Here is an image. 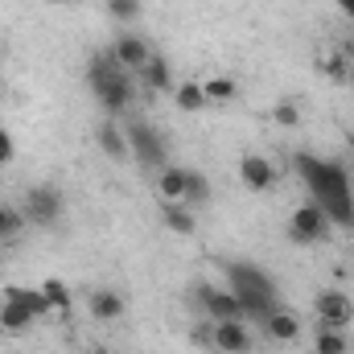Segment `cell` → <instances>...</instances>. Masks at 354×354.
Here are the masks:
<instances>
[{"label":"cell","instance_id":"23","mask_svg":"<svg viewBox=\"0 0 354 354\" xmlns=\"http://www.w3.org/2000/svg\"><path fill=\"white\" fill-rule=\"evenodd\" d=\"M29 223H25V214H21V206H12V202H0V243H12L21 231H25Z\"/></svg>","mask_w":354,"mask_h":354},{"label":"cell","instance_id":"15","mask_svg":"<svg viewBox=\"0 0 354 354\" xmlns=\"http://www.w3.org/2000/svg\"><path fill=\"white\" fill-rule=\"evenodd\" d=\"M157 198L161 202H185L189 198V165H165L157 174Z\"/></svg>","mask_w":354,"mask_h":354},{"label":"cell","instance_id":"7","mask_svg":"<svg viewBox=\"0 0 354 354\" xmlns=\"http://www.w3.org/2000/svg\"><path fill=\"white\" fill-rule=\"evenodd\" d=\"M235 174L243 181V189H252V194H268V189H276V181H280L276 161L264 157V153H243L239 165H235Z\"/></svg>","mask_w":354,"mask_h":354},{"label":"cell","instance_id":"6","mask_svg":"<svg viewBox=\"0 0 354 354\" xmlns=\"http://www.w3.org/2000/svg\"><path fill=\"white\" fill-rule=\"evenodd\" d=\"M313 317H317V326L351 330L354 326V297L346 288H322V292L313 297Z\"/></svg>","mask_w":354,"mask_h":354},{"label":"cell","instance_id":"28","mask_svg":"<svg viewBox=\"0 0 354 354\" xmlns=\"http://www.w3.org/2000/svg\"><path fill=\"white\" fill-rule=\"evenodd\" d=\"M8 161H12V132L0 128V165H8Z\"/></svg>","mask_w":354,"mask_h":354},{"label":"cell","instance_id":"13","mask_svg":"<svg viewBox=\"0 0 354 354\" xmlns=\"http://www.w3.org/2000/svg\"><path fill=\"white\" fill-rule=\"evenodd\" d=\"M95 145H99V153L107 157V161H132V149H128V132L111 120V115H103V124L95 128Z\"/></svg>","mask_w":354,"mask_h":354},{"label":"cell","instance_id":"2","mask_svg":"<svg viewBox=\"0 0 354 354\" xmlns=\"http://www.w3.org/2000/svg\"><path fill=\"white\" fill-rule=\"evenodd\" d=\"M189 305H194V313H198V317H210V322H231V317H243V322H248L243 301H239L227 284H210V280L194 284Z\"/></svg>","mask_w":354,"mask_h":354},{"label":"cell","instance_id":"19","mask_svg":"<svg viewBox=\"0 0 354 354\" xmlns=\"http://www.w3.org/2000/svg\"><path fill=\"white\" fill-rule=\"evenodd\" d=\"M4 301H17V305H21V309H29L33 317H46V313H50V301H46L41 284H37V288H25V284H8V288H4Z\"/></svg>","mask_w":354,"mask_h":354},{"label":"cell","instance_id":"20","mask_svg":"<svg viewBox=\"0 0 354 354\" xmlns=\"http://www.w3.org/2000/svg\"><path fill=\"white\" fill-rule=\"evenodd\" d=\"M33 313L21 309L17 301H0V334H29L33 330Z\"/></svg>","mask_w":354,"mask_h":354},{"label":"cell","instance_id":"12","mask_svg":"<svg viewBox=\"0 0 354 354\" xmlns=\"http://www.w3.org/2000/svg\"><path fill=\"white\" fill-rule=\"evenodd\" d=\"M95 99H99V107L115 120V115H124V111L132 107V99H136V79H132V75H120V79H111L107 87L95 91Z\"/></svg>","mask_w":354,"mask_h":354},{"label":"cell","instance_id":"21","mask_svg":"<svg viewBox=\"0 0 354 354\" xmlns=\"http://www.w3.org/2000/svg\"><path fill=\"white\" fill-rule=\"evenodd\" d=\"M313 354H351V334L334 330V326H317L313 330Z\"/></svg>","mask_w":354,"mask_h":354},{"label":"cell","instance_id":"27","mask_svg":"<svg viewBox=\"0 0 354 354\" xmlns=\"http://www.w3.org/2000/svg\"><path fill=\"white\" fill-rule=\"evenodd\" d=\"M322 71L330 75V83H351V62H346L342 54H330V58H322Z\"/></svg>","mask_w":354,"mask_h":354},{"label":"cell","instance_id":"24","mask_svg":"<svg viewBox=\"0 0 354 354\" xmlns=\"http://www.w3.org/2000/svg\"><path fill=\"white\" fill-rule=\"evenodd\" d=\"M272 124L276 128H297L301 124V103L297 99H276L272 103Z\"/></svg>","mask_w":354,"mask_h":354},{"label":"cell","instance_id":"10","mask_svg":"<svg viewBox=\"0 0 354 354\" xmlns=\"http://www.w3.org/2000/svg\"><path fill=\"white\" fill-rule=\"evenodd\" d=\"M107 50H111V58H115V62L136 79V71H140V66L149 62V54H153V41H149V37H140V33H120Z\"/></svg>","mask_w":354,"mask_h":354},{"label":"cell","instance_id":"8","mask_svg":"<svg viewBox=\"0 0 354 354\" xmlns=\"http://www.w3.org/2000/svg\"><path fill=\"white\" fill-rule=\"evenodd\" d=\"M124 313H128V297H124L120 288L99 284V288H91L87 292V317L91 322L111 326V322H124Z\"/></svg>","mask_w":354,"mask_h":354},{"label":"cell","instance_id":"9","mask_svg":"<svg viewBox=\"0 0 354 354\" xmlns=\"http://www.w3.org/2000/svg\"><path fill=\"white\" fill-rule=\"evenodd\" d=\"M252 351H256V338H252L243 317L214 322V354H252Z\"/></svg>","mask_w":354,"mask_h":354},{"label":"cell","instance_id":"11","mask_svg":"<svg viewBox=\"0 0 354 354\" xmlns=\"http://www.w3.org/2000/svg\"><path fill=\"white\" fill-rule=\"evenodd\" d=\"M264 334L272 342H280V346H292V342H301L305 322H301V313H292V309H284V305H272L268 317H264Z\"/></svg>","mask_w":354,"mask_h":354},{"label":"cell","instance_id":"1","mask_svg":"<svg viewBox=\"0 0 354 354\" xmlns=\"http://www.w3.org/2000/svg\"><path fill=\"white\" fill-rule=\"evenodd\" d=\"M227 288L243 301V313L264 322L268 309L276 305V292H272V280L256 264H227Z\"/></svg>","mask_w":354,"mask_h":354},{"label":"cell","instance_id":"16","mask_svg":"<svg viewBox=\"0 0 354 354\" xmlns=\"http://www.w3.org/2000/svg\"><path fill=\"white\" fill-rule=\"evenodd\" d=\"M161 223H165V231H174L181 239L198 235V214H194V206H185V202H161Z\"/></svg>","mask_w":354,"mask_h":354},{"label":"cell","instance_id":"22","mask_svg":"<svg viewBox=\"0 0 354 354\" xmlns=\"http://www.w3.org/2000/svg\"><path fill=\"white\" fill-rule=\"evenodd\" d=\"M41 292H46V301H50V313H58V317H66V313H71L75 297H71V288H66L58 276H46V280H41Z\"/></svg>","mask_w":354,"mask_h":354},{"label":"cell","instance_id":"5","mask_svg":"<svg viewBox=\"0 0 354 354\" xmlns=\"http://www.w3.org/2000/svg\"><path fill=\"white\" fill-rule=\"evenodd\" d=\"M330 214H326V206L322 202H301L292 214H288V239L297 243V248H317V243H326L330 239Z\"/></svg>","mask_w":354,"mask_h":354},{"label":"cell","instance_id":"3","mask_svg":"<svg viewBox=\"0 0 354 354\" xmlns=\"http://www.w3.org/2000/svg\"><path fill=\"white\" fill-rule=\"evenodd\" d=\"M124 132H128V149H132V161H136L140 169H149V174H161V169L169 165V149H165L161 132H157L149 120H132Z\"/></svg>","mask_w":354,"mask_h":354},{"label":"cell","instance_id":"4","mask_svg":"<svg viewBox=\"0 0 354 354\" xmlns=\"http://www.w3.org/2000/svg\"><path fill=\"white\" fill-rule=\"evenodd\" d=\"M17 206H21L25 223H33V227H54V223H62V214H66V198H62V189L50 185V181L29 185Z\"/></svg>","mask_w":354,"mask_h":354},{"label":"cell","instance_id":"26","mask_svg":"<svg viewBox=\"0 0 354 354\" xmlns=\"http://www.w3.org/2000/svg\"><path fill=\"white\" fill-rule=\"evenodd\" d=\"M206 202H210V181L198 169H189V198H185V206H206Z\"/></svg>","mask_w":354,"mask_h":354},{"label":"cell","instance_id":"14","mask_svg":"<svg viewBox=\"0 0 354 354\" xmlns=\"http://www.w3.org/2000/svg\"><path fill=\"white\" fill-rule=\"evenodd\" d=\"M136 83L149 91V95H165V91H174V66H169V58L153 50L149 62L136 71Z\"/></svg>","mask_w":354,"mask_h":354},{"label":"cell","instance_id":"25","mask_svg":"<svg viewBox=\"0 0 354 354\" xmlns=\"http://www.w3.org/2000/svg\"><path fill=\"white\" fill-rule=\"evenodd\" d=\"M140 12H145V0H107V17H111V21H120V25L136 21Z\"/></svg>","mask_w":354,"mask_h":354},{"label":"cell","instance_id":"17","mask_svg":"<svg viewBox=\"0 0 354 354\" xmlns=\"http://www.w3.org/2000/svg\"><path fill=\"white\" fill-rule=\"evenodd\" d=\"M198 83H202V95H206V107H227L243 91L235 75H210V79H198Z\"/></svg>","mask_w":354,"mask_h":354},{"label":"cell","instance_id":"18","mask_svg":"<svg viewBox=\"0 0 354 354\" xmlns=\"http://www.w3.org/2000/svg\"><path fill=\"white\" fill-rule=\"evenodd\" d=\"M174 103L177 111H185V115H198V111H206V95H202V83L198 79H181V83H174Z\"/></svg>","mask_w":354,"mask_h":354}]
</instances>
